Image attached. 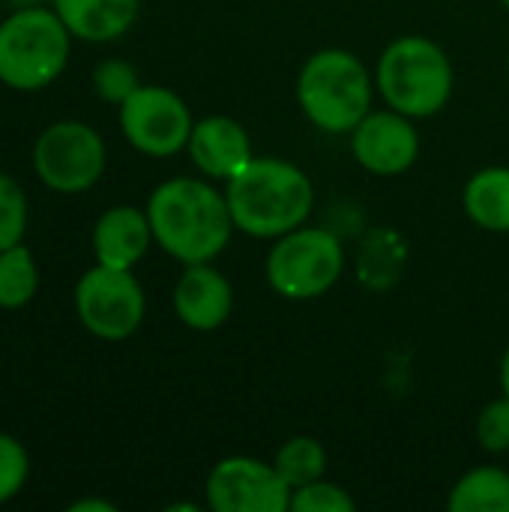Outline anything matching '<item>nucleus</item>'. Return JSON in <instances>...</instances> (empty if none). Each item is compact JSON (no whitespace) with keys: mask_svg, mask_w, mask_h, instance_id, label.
<instances>
[{"mask_svg":"<svg viewBox=\"0 0 509 512\" xmlns=\"http://www.w3.org/2000/svg\"><path fill=\"white\" fill-rule=\"evenodd\" d=\"M153 240L180 264L219 258L237 231L225 192L198 177H174L153 189L147 201Z\"/></svg>","mask_w":509,"mask_h":512,"instance_id":"f257e3e1","label":"nucleus"},{"mask_svg":"<svg viewBox=\"0 0 509 512\" xmlns=\"http://www.w3.org/2000/svg\"><path fill=\"white\" fill-rule=\"evenodd\" d=\"M225 198L237 231L276 240L309 222L315 207V186L309 174L276 156H252L231 180H225Z\"/></svg>","mask_w":509,"mask_h":512,"instance_id":"f03ea898","label":"nucleus"},{"mask_svg":"<svg viewBox=\"0 0 509 512\" xmlns=\"http://www.w3.org/2000/svg\"><path fill=\"white\" fill-rule=\"evenodd\" d=\"M453 84L456 72L447 51L426 36H399L378 57V93L387 108L411 120H426L444 111L453 96Z\"/></svg>","mask_w":509,"mask_h":512,"instance_id":"7ed1b4c3","label":"nucleus"},{"mask_svg":"<svg viewBox=\"0 0 509 512\" xmlns=\"http://www.w3.org/2000/svg\"><path fill=\"white\" fill-rule=\"evenodd\" d=\"M375 78L366 63L345 48L315 51L297 75V102L312 126L327 135L354 132L372 111Z\"/></svg>","mask_w":509,"mask_h":512,"instance_id":"20e7f679","label":"nucleus"},{"mask_svg":"<svg viewBox=\"0 0 509 512\" xmlns=\"http://www.w3.org/2000/svg\"><path fill=\"white\" fill-rule=\"evenodd\" d=\"M69 27L54 9L21 6L0 24V81L12 90H42L66 69Z\"/></svg>","mask_w":509,"mask_h":512,"instance_id":"39448f33","label":"nucleus"},{"mask_svg":"<svg viewBox=\"0 0 509 512\" xmlns=\"http://www.w3.org/2000/svg\"><path fill=\"white\" fill-rule=\"evenodd\" d=\"M345 270V249L327 228L300 225L273 240L264 273L285 300H315L336 288Z\"/></svg>","mask_w":509,"mask_h":512,"instance_id":"423d86ee","label":"nucleus"},{"mask_svg":"<svg viewBox=\"0 0 509 512\" xmlns=\"http://www.w3.org/2000/svg\"><path fill=\"white\" fill-rule=\"evenodd\" d=\"M75 312L81 327L96 339L123 342L144 321V288L132 270L96 264L75 285Z\"/></svg>","mask_w":509,"mask_h":512,"instance_id":"0eeeda50","label":"nucleus"},{"mask_svg":"<svg viewBox=\"0 0 509 512\" xmlns=\"http://www.w3.org/2000/svg\"><path fill=\"white\" fill-rule=\"evenodd\" d=\"M33 168L54 192H87L105 171V141L81 120L51 123L33 144Z\"/></svg>","mask_w":509,"mask_h":512,"instance_id":"6e6552de","label":"nucleus"},{"mask_svg":"<svg viewBox=\"0 0 509 512\" xmlns=\"http://www.w3.org/2000/svg\"><path fill=\"white\" fill-rule=\"evenodd\" d=\"M192 114L189 105L168 87L141 84L123 105H120V129L126 141L153 159H168L186 150L192 135Z\"/></svg>","mask_w":509,"mask_h":512,"instance_id":"1a4fd4ad","label":"nucleus"},{"mask_svg":"<svg viewBox=\"0 0 509 512\" xmlns=\"http://www.w3.org/2000/svg\"><path fill=\"white\" fill-rule=\"evenodd\" d=\"M207 507L213 512H285L294 489L276 465L252 456H228L207 474Z\"/></svg>","mask_w":509,"mask_h":512,"instance_id":"9d476101","label":"nucleus"},{"mask_svg":"<svg viewBox=\"0 0 509 512\" xmlns=\"http://www.w3.org/2000/svg\"><path fill=\"white\" fill-rule=\"evenodd\" d=\"M351 153L360 168L378 177L405 174L420 156V135L414 120L387 108L369 111L351 132Z\"/></svg>","mask_w":509,"mask_h":512,"instance_id":"9b49d317","label":"nucleus"},{"mask_svg":"<svg viewBox=\"0 0 509 512\" xmlns=\"http://www.w3.org/2000/svg\"><path fill=\"white\" fill-rule=\"evenodd\" d=\"M174 312L183 327L195 333L219 330L234 309V288L231 282L207 261V264H186L183 276L171 294Z\"/></svg>","mask_w":509,"mask_h":512,"instance_id":"f8f14e48","label":"nucleus"},{"mask_svg":"<svg viewBox=\"0 0 509 512\" xmlns=\"http://www.w3.org/2000/svg\"><path fill=\"white\" fill-rule=\"evenodd\" d=\"M189 159L210 180H231L252 159V141L240 120L234 117H204L192 126Z\"/></svg>","mask_w":509,"mask_h":512,"instance_id":"ddd939ff","label":"nucleus"},{"mask_svg":"<svg viewBox=\"0 0 509 512\" xmlns=\"http://www.w3.org/2000/svg\"><path fill=\"white\" fill-rule=\"evenodd\" d=\"M153 228L147 219V210L120 204L105 210L93 225V255L96 264L132 270L150 249Z\"/></svg>","mask_w":509,"mask_h":512,"instance_id":"4468645a","label":"nucleus"},{"mask_svg":"<svg viewBox=\"0 0 509 512\" xmlns=\"http://www.w3.org/2000/svg\"><path fill=\"white\" fill-rule=\"evenodd\" d=\"M69 33L84 42L120 39L138 18L141 0H51Z\"/></svg>","mask_w":509,"mask_h":512,"instance_id":"2eb2a0df","label":"nucleus"},{"mask_svg":"<svg viewBox=\"0 0 509 512\" xmlns=\"http://www.w3.org/2000/svg\"><path fill=\"white\" fill-rule=\"evenodd\" d=\"M465 213L468 219L495 234H509V168L492 165L477 171L465 186Z\"/></svg>","mask_w":509,"mask_h":512,"instance_id":"dca6fc26","label":"nucleus"},{"mask_svg":"<svg viewBox=\"0 0 509 512\" xmlns=\"http://www.w3.org/2000/svg\"><path fill=\"white\" fill-rule=\"evenodd\" d=\"M450 512H509V471L480 465L459 477L447 498Z\"/></svg>","mask_w":509,"mask_h":512,"instance_id":"f3484780","label":"nucleus"},{"mask_svg":"<svg viewBox=\"0 0 509 512\" xmlns=\"http://www.w3.org/2000/svg\"><path fill=\"white\" fill-rule=\"evenodd\" d=\"M39 291V267L24 243L0 249V309H21Z\"/></svg>","mask_w":509,"mask_h":512,"instance_id":"a211bd4d","label":"nucleus"},{"mask_svg":"<svg viewBox=\"0 0 509 512\" xmlns=\"http://www.w3.org/2000/svg\"><path fill=\"white\" fill-rule=\"evenodd\" d=\"M273 465L291 489H300L327 474V450L321 447V441L309 435H297L279 447Z\"/></svg>","mask_w":509,"mask_h":512,"instance_id":"6ab92c4d","label":"nucleus"},{"mask_svg":"<svg viewBox=\"0 0 509 512\" xmlns=\"http://www.w3.org/2000/svg\"><path fill=\"white\" fill-rule=\"evenodd\" d=\"M291 510L294 512H354L357 501L348 495V489L327 483L324 477L315 483H306L294 489L291 495Z\"/></svg>","mask_w":509,"mask_h":512,"instance_id":"aec40b11","label":"nucleus"},{"mask_svg":"<svg viewBox=\"0 0 509 512\" xmlns=\"http://www.w3.org/2000/svg\"><path fill=\"white\" fill-rule=\"evenodd\" d=\"M24 228H27V198L9 174H0V249L21 243Z\"/></svg>","mask_w":509,"mask_h":512,"instance_id":"412c9836","label":"nucleus"},{"mask_svg":"<svg viewBox=\"0 0 509 512\" xmlns=\"http://www.w3.org/2000/svg\"><path fill=\"white\" fill-rule=\"evenodd\" d=\"M138 87V69L126 60H102L93 72V90L111 105H123Z\"/></svg>","mask_w":509,"mask_h":512,"instance_id":"4be33fe9","label":"nucleus"},{"mask_svg":"<svg viewBox=\"0 0 509 512\" xmlns=\"http://www.w3.org/2000/svg\"><path fill=\"white\" fill-rule=\"evenodd\" d=\"M27 474H30L27 450L12 435L0 432V504L12 501L24 489Z\"/></svg>","mask_w":509,"mask_h":512,"instance_id":"5701e85b","label":"nucleus"},{"mask_svg":"<svg viewBox=\"0 0 509 512\" xmlns=\"http://www.w3.org/2000/svg\"><path fill=\"white\" fill-rule=\"evenodd\" d=\"M477 441L486 453H509V396L489 402L480 411Z\"/></svg>","mask_w":509,"mask_h":512,"instance_id":"b1692460","label":"nucleus"},{"mask_svg":"<svg viewBox=\"0 0 509 512\" xmlns=\"http://www.w3.org/2000/svg\"><path fill=\"white\" fill-rule=\"evenodd\" d=\"M69 510H72V512H87V510L114 512L117 507H114V504H108V501H78V504H72Z\"/></svg>","mask_w":509,"mask_h":512,"instance_id":"393cba45","label":"nucleus"},{"mask_svg":"<svg viewBox=\"0 0 509 512\" xmlns=\"http://www.w3.org/2000/svg\"><path fill=\"white\" fill-rule=\"evenodd\" d=\"M501 390H504V396H509V348L501 360Z\"/></svg>","mask_w":509,"mask_h":512,"instance_id":"a878e982","label":"nucleus"},{"mask_svg":"<svg viewBox=\"0 0 509 512\" xmlns=\"http://www.w3.org/2000/svg\"><path fill=\"white\" fill-rule=\"evenodd\" d=\"M18 6H39V0H15Z\"/></svg>","mask_w":509,"mask_h":512,"instance_id":"bb28decb","label":"nucleus"},{"mask_svg":"<svg viewBox=\"0 0 509 512\" xmlns=\"http://www.w3.org/2000/svg\"><path fill=\"white\" fill-rule=\"evenodd\" d=\"M501 6H504V9H509V0H501Z\"/></svg>","mask_w":509,"mask_h":512,"instance_id":"cd10ccee","label":"nucleus"}]
</instances>
